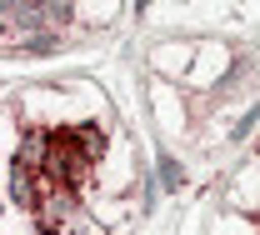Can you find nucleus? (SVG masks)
<instances>
[{"label": "nucleus", "mask_w": 260, "mask_h": 235, "mask_svg": "<svg viewBox=\"0 0 260 235\" xmlns=\"http://www.w3.org/2000/svg\"><path fill=\"white\" fill-rule=\"evenodd\" d=\"M160 180H165V190H175V185H180V165H175L170 155H160Z\"/></svg>", "instance_id": "6"}, {"label": "nucleus", "mask_w": 260, "mask_h": 235, "mask_svg": "<svg viewBox=\"0 0 260 235\" xmlns=\"http://www.w3.org/2000/svg\"><path fill=\"white\" fill-rule=\"evenodd\" d=\"M90 165H95V155L80 145L75 130H55L50 135V160H45V180H50V185L80 190V185L90 180Z\"/></svg>", "instance_id": "1"}, {"label": "nucleus", "mask_w": 260, "mask_h": 235, "mask_svg": "<svg viewBox=\"0 0 260 235\" xmlns=\"http://www.w3.org/2000/svg\"><path fill=\"white\" fill-rule=\"evenodd\" d=\"M45 160H50V135H45V130H25L20 150H15V165L40 170V175H45Z\"/></svg>", "instance_id": "2"}, {"label": "nucleus", "mask_w": 260, "mask_h": 235, "mask_svg": "<svg viewBox=\"0 0 260 235\" xmlns=\"http://www.w3.org/2000/svg\"><path fill=\"white\" fill-rule=\"evenodd\" d=\"M75 135H80V145H85V150H90L95 160H100V155H105V135H100L95 125H75Z\"/></svg>", "instance_id": "4"}, {"label": "nucleus", "mask_w": 260, "mask_h": 235, "mask_svg": "<svg viewBox=\"0 0 260 235\" xmlns=\"http://www.w3.org/2000/svg\"><path fill=\"white\" fill-rule=\"evenodd\" d=\"M55 45H60V40H55V35L45 30V35H30V40H25V45H20V50H30V55H50V50H55Z\"/></svg>", "instance_id": "5"}, {"label": "nucleus", "mask_w": 260, "mask_h": 235, "mask_svg": "<svg viewBox=\"0 0 260 235\" xmlns=\"http://www.w3.org/2000/svg\"><path fill=\"white\" fill-rule=\"evenodd\" d=\"M35 10L50 20V25H60V20H70V0H30Z\"/></svg>", "instance_id": "3"}]
</instances>
